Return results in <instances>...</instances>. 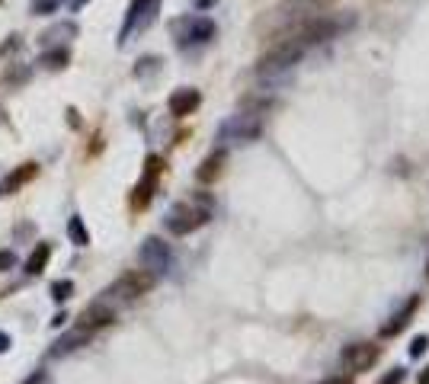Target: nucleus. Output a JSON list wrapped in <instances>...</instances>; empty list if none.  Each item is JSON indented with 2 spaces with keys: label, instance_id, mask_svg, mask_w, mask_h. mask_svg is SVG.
<instances>
[{
  "label": "nucleus",
  "instance_id": "nucleus-1",
  "mask_svg": "<svg viewBox=\"0 0 429 384\" xmlns=\"http://www.w3.org/2000/svg\"><path fill=\"white\" fill-rule=\"evenodd\" d=\"M208 218H212V196L199 192V196L189 199V202H176V205L167 212L164 225L170 234L186 237V234H193V231H199Z\"/></svg>",
  "mask_w": 429,
  "mask_h": 384
},
{
  "label": "nucleus",
  "instance_id": "nucleus-2",
  "mask_svg": "<svg viewBox=\"0 0 429 384\" xmlns=\"http://www.w3.org/2000/svg\"><path fill=\"white\" fill-rule=\"evenodd\" d=\"M302 55H304L302 45H295V42L282 39L279 45H273L263 58L256 61V74L266 77V80H273V77H279V74H285V71H292L295 64L302 61Z\"/></svg>",
  "mask_w": 429,
  "mask_h": 384
},
{
  "label": "nucleus",
  "instance_id": "nucleus-3",
  "mask_svg": "<svg viewBox=\"0 0 429 384\" xmlns=\"http://www.w3.org/2000/svg\"><path fill=\"white\" fill-rule=\"evenodd\" d=\"M157 285V276L147 269H128L125 276H119L112 285L106 288V301H135V298L147 295Z\"/></svg>",
  "mask_w": 429,
  "mask_h": 384
},
{
  "label": "nucleus",
  "instance_id": "nucleus-4",
  "mask_svg": "<svg viewBox=\"0 0 429 384\" xmlns=\"http://www.w3.org/2000/svg\"><path fill=\"white\" fill-rule=\"evenodd\" d=\"M263 135V118L256 112H241V116H231L225 125L218 128V141L221 144H250Z\"/></svg>",
  "mask_w": 429,
  "mask_h": 384
},
{
  "label": "nucleus",
  "instance_id": "nucleus-5",
  "mask_svg": "<svg viewBox=\"0 0 429 384\" xmlns=\"http://www.w3.org/2000/svg\"><path fill=\"white\" fill-rule=\"evenodd\" d=\"M343 29V23L340 20H327V16H317V20H308V23H302V26H295L285 39L289 42H295V45H302L304 51L308 49H314V45H321V42H327V39H333L336 32Z\"/></svg>",
  "mask_w": 429,
  "mask_h": 384
},
{
  "label": "nucleus",
  "instance_id": "nucleus-6",
  "mask_svg": "<svg viewBox=\"0 0 429 384\" xmlns=\"http://www.w3.org/2000/svg\"><path fill=\"white\" fill-rule=\"evenodd\" d=\"M173 39L180 49L205 45V42L214 39V23L208 16H183V20L173 23Z\"/></svg>",
  "mask_w": 429,
  "mask_h": 384
},
{
  "label": "nucleus",
  "instance_id": "nucleus-7",
  "mask_svg": "<svg viewBox=\"0 0 429 384\" xmlns=\"http://www.w3.org/2000/svg\"><path fill=\"white\" fill-rule=\"evenodd\" d=\"M157 10H160V0H135L125 16V26L119 32V45H128L138 32H145L147 26L157 20Z\"/></svg>",
  "mask_w": 429,
  "mask_h": 384
},
{
  "label": "nucleus",
  "instance_id": "nucleus-8",
  "mask_svg": "<svg viewBox=\"0 0 429 384\" xmlns=\"http://www.w3.org/2000/svg\"><path fill=\"white\" fill-rule=\"evenodd\" d=\"M138 259H141V266H145L147 272H154V276L160 279L173 266V250H170V244H164L160 237H147L145 244H141Z\"/></svg>",
  "mask_w": 429,
  "mask_h": 384
},
{
  "label": "nucleus",
  "instance_id": "nucleus-9",
  "mask_svg": "<svg viewBox=\"0 0 429 384\" xmlns=\"http://www.w3.org/2000/svg\"><path fill=\"white\" fill-rule=\"evenodd\" d=\"M160 173H164V160L157 157V154H151V157L145 160V173H141V179H138V186L132 189V205L145 208L147 202L154 199V189H157Z\"/></svg>",
  "mask_w": 429,
  "mask_h": 384
},
{
  "label": "nucleus",
  "instance_id": "nucleus-10",
  "mask_svg": "<svg viewBox=\"0 0 429 384\" xmlns=\"http://www.w3.org/2000/svg\"><path fill=\"white\" fill-rule=\"evenodd\" d=\"M378 355H381L378 346L359 340V343L343 346L340 362H343V368H350V372H365V368H371V365L378 362Z\"/></svg>",
  "mask_w": 429,
  "mask_h": 384
},
{
  "label": "nucleus",
  "instance_id": "nucleus-11",
  "mask_svg": "<svg viewBox=\"0 0 429 384\" xmlns=\"http://www.w3.org/2000/svg\"><path fill=\"white\" fill-rule=\"evenodd\" d=\"M112 320H116V307H112V301L99 298V301H93L90 307H84V311H80L77 327H80V330H90V333H97V330L109 327Z\"/></svg>",
  "mask_w": 429,
  "mask_h": 384
},
{
  "label": "nucleus",
  "instance_id": "nucleus-12",
  "mask_svg": "<svg viewBox=\"0 0 429 384\" xmlns=\"http://www.w3.org/2000/svg\"><path fill=\"white\" fill-rule=\"evenodd\" d=\"M417 307H419V295H410L407 301H404V305H400L397 311H394V314L381 324L378 333L384 336V340H391V336H397L400 330H407V324L413 320V314H417Z\"/></svg>",
  "mask_w": 429,
  "mask_h": 384
},
{
  "label": "nucleus",
  "instance_id": "nucleus-13",
  "mask_svg": "<svg viewBox=\"0 0 429 384\" xmlns=\"http://www.w3.org/2000/svg\"><path fill=\"white\" fill-rule=\"evenodd\" d=\"M199 103H202V97H199V90L193 87H183V90H176V93H170V116L176 118H183V116H193L195 109H199Z\"/></svg>",
  "mask_w": 429,
  "mask_h": 384
},
{
  "label": "nucleus",
  "instance_id": "nucleus-14",
  "mask_svg": "<svg viewBox=\"0 0 429 384\" xmlns=\"http://www.w3.org/2000/svg\"><path fill=\"white\" fill-rule=\"evenodd\" d=\"M90 330H80V327H74V330H68L64 336H58L55 343H51V359H61V355H68L74 353V349H80V346H87L90 343Z\"/></svg>",
  "mask_w": 429,
  "mask_h": 384
},
{
  "label": "nucleus",
  "instance_id": "nucleus-15",
  "mask_svg": "<svg viewBox=\"0 0 429 384\" xmlns=\"http://www.w3.org/2000/svg\"><path fill=\"white\" fill-rule=\"evenodd\" d=\"M225 160H228L225 148H218L214 154H208V157L199 164V170H195V179H199V183H214V179L225 173Z\"/></svg>",
  "mask_w": 429,
  "mask_h": 384
},
{
  "label": "nucleus",
  "instance_id": "nucleus-16",
  "mask_svg": "<svg viewBox=\"0 0 429 384\" xmlns=\"http://www.w3.org/2000/svg\"><path fill=\"white\" fill-rule=\"evenodd\" d=\"M39 64H42L45 71H64V68L71 64V51L64 49V45H51L49 51H42Z\"/></svg>",
  "mask_w": 429,
  "mask_h": 384
},
{
  "label": "nucleus",
  "instance_id": "nucleus-17",
  "mask_svg": "<svg viewBox=\"0 0 429 384\" xmlns=\"http://www.w3.org/2000/svg\"><path fill=\"white\" fill-rule=\"evenodd\" d=\"M68 39H77V26L74 23H55L51 29L42 32V45H61Z\"/></svg>",
  "mask_w": 429,
  "mask_h": 384
},
{
  "label": "nucleus",
  "instance_id": "nucleus-18",
  "mask_svg": "<svg viewBox=\"0 0 429 384\" xmlns=\"http://www.w3.org/2000/svg\"><path fill=\"white\" fill-rule=\"evenodd\" d=\"M49 259H51V244H36V250H32L29 259H26V272H29V276H39Z\"/></svg>",
  "mask_w": 429,
  "mask_h": 384
},
{
  "label": "nucleus",
  "instance_id": "nucleus-19",
  "mask_svg": "<svg viewBox=\"0 0 429 384\" xmlns=\"http://www.w3.org/2000/svg\"><path fill=\"white\" fill-rule=\"evenodd\" d=\"M36 177V164H23V167H16L7 177V183H3V192H16V189L23 186V183H29V179Z\"/></svg>",
  "mask_w": 429,
  "mask_h": 384
},
{
  "label": "nucleus",
  "instance_id": "nucleus-20",
  "mask_svg": "<svg viewBox=\"0 0 429 384\" xmlns=\"http://www.w3.org/2000/svg\"><path fill=\"white\" fill-rule=\"evenodd\" d=\"M68 237L74 240L77 246H90V231H87V225H84V218L80 215H71V221H68Z\"/></svg>",
  "mask_w": 429,
  "mask_h": 384
},
{
  "label": "nucleus",
  "instance_id": "nucleus-21",
  "mask_svg": "<svg viewBox=\"0 0 429 384\" xmlns=\"http://www.w3.org/2000/svg\"><path fill=\"white\" fill-rule=\"evenodd\" d=\"M71 295H74V282H71V279H58V282H51V298H55L58 305H64Z\"/></svg>",
  "mask_w": 429,
  "mask_h": 384
},
{
  "label": "nucleus",
  "instance_id": "nucleus-22",
  "mask_svg": "<svg viewBox=\"0 0 429 384\" xmlns=\"http://www.w3.org/2000/svg\"><path fill=\"white\" fill-rule=\"evenodd\" d=\"M64 0H32V13L36 16H51V13H58V7Z\"/></svg>",
  "mask_w": 429,
  "mask_h": 384
},
{
  "label": "nucleus",
  "instance_id": "nucleus-23",
  "mask_svg": "<svg viewBox=\"0 0 429 384\" xmlns=\"http://www.w3.org/2000/svg\"><path fill=\"white\" fill-rule=\"evenodd\" d=\"M426 349H429V336H426V333H419L417 340L410 343V355H413V359H419V355L426 353Z\"/></svg>",
  "mask_w": 429,
  "mask_h": 384
},
{
  "label": "nucleus",
  "instance_id": "nucleus-24",
  "mask_svg": "<svg viewBox=\"0 0 429 384\" xmlns=\"http://www.w3.org/2000/svg\"><path fill=\"white\" fill-rule=\"evenodd\" d=\"M404 378H407V372H404V368H391V372L384 374L378 384H404Z\"/></svg>",
  "mask_w": 429,
  "mask_h": 384
},
{
  "label": "nucleus",
  "instance_id": "nucleus-25",
  "mask_svg": "<svg viewBox=\"0 0 429 384\" xmlns=\"http://www.w3.org/2000/svg\"><path fill=\"white\" fill-rule=\"evenodd\" d=\"M13 266H16V253L13 250H0V272H7Z\"/></svg>",
  "mask_w": 429,
  "mask_h": 384
},
{
  "label": "nucleus",
  "instance_id": "nucleus-26",
  "mask_svg": "<svg viewBox=\"0 0 429 384\" xmlns=\"http://www.w3.org/2000/svg\"><path fill=\"white\" fill-rule=\"evenodd\" d=\"M317 384H352V378L350 374H333V378H323V381H317Z\"/></svg>",
  "mask_w": 429,
  "mask_h": 384
},
{
  "label": "nucleus",
  "instance_id": "nucleus-27",
  "mask_svg": "<svg viewBox=\"0 0 429 384\" xmlns=\"http://www.w3.org/2000/svg\"><path fill=\"white\" fill-rule=\"evenodd\" d=\"M10 333H3V330H0V353H7V349H10Z\"/></svg>",
  "mask_w": 429,
  "mask_h": 384
},
{
  "label": "nucleus",
  "instance_id": "nucleus-28",
  "mask_svg": "<svg viewBox=\"0 0 429 384\" xmlns=\"http://www.w3.org/2000/svg\"><path fill=\"white\" fill-rule=\"evenodd\" d=\"M193 3H195V10H208V7H214L218 0H193Z\"/></svg>",
  "mask_w": 429,
  "mask_h": 384
},
{
  "label": "nucleus",
  "instance_id": "nucleus-29",
  "mask_svg": "<svg viewBox=\"0 0 429 384\" xmlns=\"http://www.w3.org/2000/svg\"><path fill=\"white\" fill-rule=\"evenodd\" d=\"M26 384H45V374H42V372H36V374H32V378H29Z\"/></svg>",
  "mask_w": 429,
  "mask_h": 384
},
{
  "label": "nucleus",
  "instance_id": "nucleus-30",
  "mask_svg": "<svg viewBox=\"0 0 429 384\" xmlns=\"http://www.w3.org/2000/svg\"><path fill=\"white\" fill-rule=\"evenodd\" d=\"M64 320H68V314L61 311V314H55V320H51V327H61V324H64Z\"/></svg>",
  "mask_w": 429,
  "mask_h": 384
},
{
  "label": "nucleus",
  "instance_id": "nucleus-31",
  "mask_svg": "<svg viewBox=\"0 0 429 384\" xmlns=\"http://www.w3.org/2000/svg\"><path fill=\"white\" fill-rule=\"evenodd\" d=\"M417 384H429V365H426V368H423V374H419V378H417Z\"/></svg>",
  "mask_w": 429,
  "mask_h": 384
},
{
  "label": "nucleus",
  "instance_id": "nucleus-32",
  "mask_svg": "<svg viewBox=\"0 0 429 384\" xmlns=\"http://www.w3.org/2000/svg\"><path fill=\"white\" fill-rule=\"evenodd\" d=\"M84 3H87V0H71V7H74V10H77V7H84Z\"/></svg>",
  "mask_w": 429,
  "mask_h": 384
},
{
  "label": "nucleus",
  "instance_id": "nucleus-33",
  "mask_svg": "<svg viewBox=\"0 0 429 384\" xmlns=\"http://www.w3.org/2000/svg\"><path fill=\"white\" fill-rule=\"evenodd\" d=\"M426 279H429V259H426Z\"/></svg>",
  "mask_w": 429,
  "mask_h": 384
},
{
  "label": "nucleus",
  "instance_id": "nucleus-34",
  "mask_svg": "<svg viewBox=\"0 0 429 384\" xmlns=\"http://www.w3.org/2000/svg\"><path fill=\"white\" fill-rule=\"evenodd\" d=\"M0 196H3V186H0Z\"/></svg>",
  "mask_w": 429,
  "mask_h": 384
},
{
  "label": "nucleus",
  "instance_id": "nucleus-35",
  "mask_svg": "<svg viewBox=\"0 0 429 384\" xmlns=\"http://www.w3.org/2000/svg\"><path fill=\"white\" fill-rule=\"evenodd\" d=\"M0 3H3V0H0Z\"/></svg>",
  "mask_w": 429,
  "mask_h": 384
}]
</instances>
